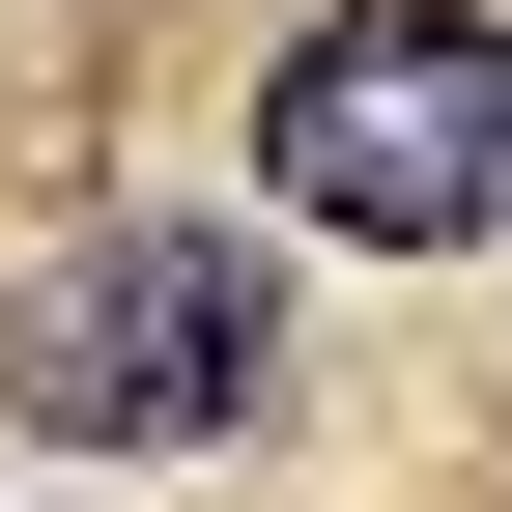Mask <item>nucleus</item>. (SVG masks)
<instances>
[{"instance_id":"obj_1","label":"nucleus","mask_w":512,"mask_h":512,"mask_svg":"<svg viewBox=\"0 0 512 512\" xmlns=\"http://www.w3.org/2000/svg\"><path fill=\"white\" fill-rule=\"evenodd\" d=\"M256 399H285V256L228 200H86L0 285V427H57V456H228Z\"/></svg>"},{"instance_id":"obj_2","label":"nucleus","mask_w":512,"mask_h":512,"mask_svg":"<svg viewBox=\"0 0 512 512\" xmlns=\"http://www.w3.org/2000/svg\"><path fill=\"white\" fill-rule=\"evenodd\" d=\"M256 200L342 256L512 228V0H313L285 86H256Z\"/></svg>"}]
</instances>
